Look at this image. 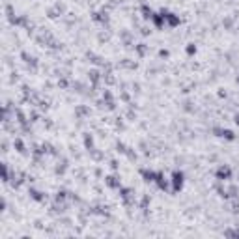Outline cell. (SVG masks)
Returning <instances> with one entry per match:
<instances>
[{
    "label": "cell",
    "mask_w": 239,
    "mask_h": 239,
    "mask_svg": "<svg viewBox=\"0 0 239 239\" xmlns=\"http://www.w3.org/2000/svg\"><path fill=\"white\" fill-rule=\"evenodd\" d=\"M183 172H179V170H176L172 174V191L174 193H179L181 191V187H183Z\"/></svg>",
    "instance_id": "1"
},
{
    "label": "cell",
    "mask_w": 239,
    "mask_h": 239,
    "mask_svg": "<svg viewBox=\"0 0 239 239\" xmlns=\"http://www.w3.org/2000/svg\"><path fill=\"white\" fill-rule=\"evenodd\" d=\"M161 13H163V17H164V23H168V24H170V26H178L179 24V17H176L174 15V13H170V11H161Z\"/></svg>",
    "instance_id": "2"
},
{
    "label": "cell",
    "mask_w": 239,
    "mask_h": 239,
    "mask_svg": "<svg viewBox=\"0 0 239 239\" xmlns=\"http://www.w3.org/2000/svg\"><path fill=\"white\" fill-rule=\"evenodd\" d=\"M230 176H232V170H230L228 166H221L219 170H217V179H221V181L230 179Z\"/></svg>",
    "instance_id": "3"
},
{
    "label": "cell",
    "mask_w": 239,
    "mask_h": 239,
    "mask_svg": "<svg viewBox=\"0 0 239 239\" xmlns=\"http://www.w3.org/2000/svg\"><path fill=\"white\" fill-rule=\"evenodd\" d=\"M140 174L144 176L146 181H155V179H157V172H151V170H140Z\"/></svg>",
    "instance_id": "4"
},
{
    "label": "cell",
    "mask_w": 239,
    "mask_h": 239,
    "mask_svg": "<svg viewBox=\"0 0 239 239\" xmlns=\"http://www.w3.org/2000/svg\"><path fill=\"white\" fill-rule=\"evenodd\" d=\"M105 181H107V185H108L110 189H119V181L114 178V176H108V178L105 179Z\"/></svg>",
    "instance_id": "5"
},
{
    "label": "cell",
    "mask_w": 239,
    "mask_h": 239,
    "mask_svg": "<svg viewBox=\"0 0 239 239\" xmlns=\"http://www.w3.org/2000/svg\"><path fill=\"white\" fill-rule=\"evenodd\" d=\"M30 194H32V198H34V200H39V202L43 200V196H41V193H38V191H34V189H32V191H30Z\"/></svg>",
    "instance_id": "6"
},
{
    "label": "cell",
    "mask_w": 239,
    "mask_h": 239,
    "mask_svg": "<svg viewBox=\"0 0 239 239\" xmlns=\"http://www.w3.org/2000/svg\"><path fill=\"white\" fill-rule=\"evenodd\" d=\"M15 148H17V151H24V146H23V142H21L19 138L15 140Z\"/></svg>",
    "instance_id": "7"
},
{
    "label": "cell",
    "mask_w": 239,
    "mask_h": 239,
    "mask_svg": "<svg viewBox=\"0 0 239 239\" xmlns=\"http://www.w3.org/2000/svg\"><path fill=\"white\" fill-rule=\"evenodd\" d=\"M187 52H189V54H194V52H196V47H194V45L191 43V45L187 47Z\"/></svg>",
    "instance_id": "8"
},
{
    "label": "cell",
    "mask_w": 239,
    "mask_h": 239,
    "mask_svg": "<svg viewBox=\"0 0 239 239\" xmlns=\"http://www.w3.org/2000/svg\"><path fill=\"white\" fill-rule=\"evenodd\" d=\"M138 52L144 54V52H146V47H144V45H138Z\"/></svg>",
    "instance_id": "9"
},
{
    "label": "cell",
    "mask_w": 239,
    "mask_h": 239,
    "mask_svg": "<svg viewBox=\"0 0 239 239\" xmlns=\"http://www.w3.org/2000/svg\"><path fill=\"white\" fill-rule=\"evenodd\" d=\"M235 123L239 125V114H235Z\"/></svg>",
    "instance_id": "10"
},
{
    "label": "cell",
    "mask_w": 239,
    "mask_h": 239,
    "mask_svg": "<svg viewBox=\"0 0 239 239\" xmlns=\"http://www.w3.org/2000/svg\"><path fill=\"white\" fill-rule=\"evenodd\" d=\"M237 84H239V77H237Z\"/></svg>",
    "instance_id": "11"
}]
</instances>
